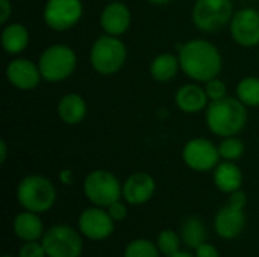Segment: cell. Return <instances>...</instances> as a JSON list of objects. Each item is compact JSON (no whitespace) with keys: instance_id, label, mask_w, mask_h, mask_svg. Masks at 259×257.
<instances>
[{"instance_id":"obj_1","label":"cell","mask_w":259,"mask_h":257,"mask_svg":"<svg viewBox=\"0 0 259 257\" xmlns=\"http://www.w3.org/2000/svg\"><path fill=\"white\" fill-rule=\"evenodd\" d=\"M179 62L184 73L197 82H208L222 71L220 52L205 39H193L184 44L179 50Z\"/></svg>"},{"instance_id":"obj_2","label":"cell","mask_w":259,"mask_h":257,"mask_svg":"<svg viewBox=\"0 0 259 257\" xmlns=\"http://www.w3.org/2000/svg\"><path fill=\"white\" fill-rule=\"evenodd\" d=\"M206 123L212 133L228 138L243 130L247 123L246 105L240 98L225 97L211 101L206 111Z\"/></svg>"},{"instance_id":"obj_3","label":"cell","mask_w":259,"mask_h":257,"mask_svg":"<svg viewBox=\"0 0 259 257\" xmlns=\"http://www.w3.org/2000/svg\"><path fill=\"white\" fill-rule=\"evenodd\" d=\"M17 200L24 211L44 214L53 208L56 201V189L44 176H26L18 183Z\"/></svg>"},{"instance_id":"obj_4","label":"cell","mask_w":259,"mask_h":257,"mask_svg":"<svg viewBox=\"0 0 259 257\" xmlns=\"http://www.w3.org/2000/svg\"><path fill=\"white\" fill-rule=\"evenodd\" d=\"M83 192L94 206L108 208L123 197V186L111 171L94 170L85 177Z\"/></svg>"},{"instance_id":"obj_5","label":"cell","mask_w":259,"mask_h":257,"mask_svg":"<svg viewBox=\"0 0 259 257\" xmlns=\"http://www.w3.org/2000/svg\"><path fill=\"white\" fill-rule=\"evenodd\" d=\"M47 257H80L83 250V236L67 224L50 227L41 239Z\"/></svg>"},{"instance_id":"obj_6","label":"cell","mask_w":259,"mask_h":257,"mask_svg":"<svg viewBox=\"0 0 259 257\" xmlns=\"http://www.w3.org/2000/svg\"><path fill=\"white\" fill-rule=\"evenodd\" d=\"M90 59L93 68L97 73L109 76L123 67L126 61V47L118 38L105 35L93 44Z\"/></svg>"},{"instance_id":"obj_7","label":"cell","mask_w":259,"mask_h":257,"mask_svg":"<svg viewBox=\"0 0 259 257\" xmlns=\"http://www.w3.org/2000/svg\"><path fill=\"white\" fill-rule=\"evenodd\" d=\"M38 67L42 79L61 82L73 74L76 68V55L68 45L56 44L42 52Z\"/></svg>"},{"instance_id":"obj_8","label":"cell","mask_w":259,"mask_h":257,"mask_svg":"<svg viewBox=\"0 0 259 257\" xmlns=\"http://www.w3.org/2000/svg\"><path fill=\"white\" fill-rule=\"evenodd\" d=\"M234 17L231 0H197L193 8V21L203 32H215Z\"/></svg>"},{"instance_id":"obj_9","label":"cell","mask_w":259,"mask_h":257,"mask_svg":"<svg viewBox=\"0 0 259 257\" xmlns=\"http://www.w3.org/2000/svg\"><path fill=\"white\" fill-rule=\"evenodd\" d=\"M80 0H49L44 8L46 24L58 32L73 27L82 17Z\"/></svg>"},{"instance_id":"obj_10","label":"cell","mask_w":259,"mask_h":257,"mask_svg":"<svg viewBox=\"0 0 259 257\" xmlns=\"http://www.w3.org/2000/svg\"><path fill=\"white\" fill-rule=\"evenodd\" d=\"M77 226L82 236L88 241H105L114 233L115 221L111 218L108 211L94 206L85 209L79 215Z\"/></svg>"},{"instance_id":"obj_11","label":"cell","mask_w":259,"mask_h":257,"mask_svg":"<svg viewBox=\"0 0 259 257\" xmlns=\"http://www.w3.org/2000/svg\"><path fill=\"white\" fill-rule=\"evenodd\" d=\"M182 156H184L185 164L191 170L203 173V171L214 170L219 165L220 151H219V147H215L211 141L203 139V138H196V139H191L184 147Z\"/></svg>"},{"instance_id":"obj_12","label":"cell","mask_w":259,"mask_h":257,"mask_svg":"<svg viewBox=\"0 0 259 257\" xmlns=\"http://www.w3.org/2000/svg\"><path fill=\"white\" fill-rule=\"evenodd\" d=\"M231 32L234 39L244 47L259 44V12L246 8L234 14L231 20Z\"/></svg>"},{"instance_id":"obj_13","label":"cell","mask_w":259,"mask_h":257,"mask_svg":"<svg viewBox=\"0 0 259 257\" xmlns=\"http://www.w3.org/2000/svg\"><path fill=\"white\" fill-rule=\"evenodd\" d=\"M246 227V214L244 209L235 208L232 204L223 206L214 218V230L215 233L225 239L231 241L238 238Z\"/></svg>"},{"instance_id":"obj_14","label":"cell","mask_w":259,"mask_h":257,"mask_svg":"<svg viewBox=\"0 0 259 257\" xmlns=\"http://www.w3.org/2000/svg\"><path fill=\"white\" fill-rule=\"evenodd\" d=\"M156 189L155 179L147 173H134L123 183V200L132 206L147 203Z\"/></svg>"},{"instance_id":"obj_15","label":"cell","mask_w":259,"mask_h":257,"mask_svg":"<svg viewBox=\"0 0 259 257\" xmlns=\"http://www.w3.org/2000/svg\"><path fill=\"white\" fill-rule=\"evenodd\" d=\"M6 77L12 86L23 91H29L39 83V79L42 76L39 67H36L32 61L15 59L6 68Z\"/></svg>"},{"instance_id":"obj_16","label":"cell","mask_w":259,"mask_h":257,"mask_svg":"<svg viewBox=\"0 0 259 257\" xmlns=\"http://www.w3.org/2000/svg\"><path fill=\"white\" fill-rule=\"evenodd\" d=\"M100 26L106 35L118 36L124 33L131 26V11L126 5L112 2L103 9L100 15Z\"/></svg>"},{"instance_id":"obj_17","label":"cell","mask_w":259,"mask_h":257,"mask_svg":"<svg viewBox=\"0 0 259 257\" xmlns=\"http://www.w3.org/2000/svg\"><path fill=\"white\" fill-rule=\"evenodd\" d=\"M14 233L15 236L23 242H32V241H41L44 236V226L38 214L24 211L18 214L14 220Z\"/></svg>"},{"instance_id":"obj_18","label":"cell","mask_w":259,"mask_h":257,"mask_svg":"<svg viewBox=\"0 0 259 257\" xmlns=\"http://www.w3.org/2000/svg\"><path fill=\"white\" fill-rule=\"evenodd\" d=\"M208 100L209 98H208L206 91L194 83L184 85L176 92V105L181 111H184L187 114L202 111L206 106Z\"/></svg>"},{"instance_id":"obj_19","label":"cell","mask_w":259,"mask_h":257,"mask_svg":"<svg viewBox=\"0 0 259 257\" xmlns=\"http://www.w3.org/2000/svg\"><path fill=\"white\" fill-rule=\"evenodd\" d=\"M214 183L222 192L231 194L241 188L243 173L232 161H225L214 168Z\"/></svg>"},{"instance_id":"obj_20","label":"cell","mask_w":259,"mask_h":257,"mask_svg":"<svg viewBox=\"0 0 259 257\" xmlns=\"http://www.w3.org/2000/svg\"><path fill=\"white\" fill-rule=\"evenodd\" d=\"M58 115L67 124H79L87 115V103L79 94H67L58 103Z\"/></svg>"},{"instance_id":"obj_21","label":"cell","mask_w":259,"mask_h":257,"mask_svg":"<svg viewBox=\"0 0 259 257\" xmlns=\"http://www.w3.org/2000/svg\"><path fill=\"white\" fill-rule=\"evenodd\" d=\"M29 44V32L20 23L6 26L2 32V45L9 55L21 53Z\"/></svg>"},{"instance_id":"obj_22","label":"cell","mask_w":259,"mask_h":257,"mask_svg":"<svg viewBox=\"0 0 259 257\" xmlns=\"http://www.w3.org/2000/svg\"><path fill=\"white\" fill-rule=\"evenodd\" d=\"M179 67H181L179 58L170 53H162L153 59L150 65V74L158 82H168L178 74Z\"/></svg>"},{"instance_id":"obj_23","label":"cell","mask_w":259,"mask_h":257,"mask_svg":"<svg viewBox=\"0 0 259 257\" xmlns=\"http://www.w3.org/2000/svg\"><path fill=\"white\" fill-rule=\"evenodd\" d=\"M181 238L182 242L188 247L196 250L199 245H202L203 242H206V229L202 220L196 218V217H190L187 218L182 226H181Z\"/></svg>"},{"instance_id":"obj_24","label":"cell","mask_w":259,"mask_h":257,"mask_svg":"<svg viewBox=\"0 0 259 257\" xmlns=\"http://www.w3.org/2000/svg\"><path fill=\"white\" fill-rule=\"evenodd\" d=\"M237 95L246 106H259V79H243L237 86Z\"/></svg>"},{"instance_id":"obj_25","label":"cell","mask_w":259,"mask_h":257,"mask_svg":"<svg viewBox=\"0 0 259 257\" xmlns=\"http://www.w3.org/2000/svg\"><path fill=\"white\" fill-rule=\"evenodd\" d=\"M161 251L158 245L149 239L131 241L124 248V257H159Z\"/></svg>"},{"instance_id":"obj_26","label":"cell","mask_w":259,"mask_h":257,"mask_svg":"<svg viewBox=\"0 0 259 257\" xmlns=\"http://www.w3.org/2000/svg\"><path fill=\"white\" fill-rule=\"evenodd\" d=\"M181 244H182L181 235L173 232V230H162L156 238V245H158L161 254L167 257L179 253Z\"/></svg>"},{"instance_id":"obj_27","label":"cell","mask_w":259,"mask_h":257,"mask_svg":"<svg viewBox=\"0 0 259 257\" xmlns=\"http://www.w3.org/2000/svg\"><path fill=\"white\" fill-rule=\"evenodd\" d=\"M219 151H220V158H223L225 161H232L234 162V161H237V159H240L243 156L244 144L238 138L228 136L219 145Z\"/></svg>"},{"instance_id":"obj_28","label":"cell","mask_w":259,"mask_h":257,"mask_svg":"<svg viewBox=\"0 0 259 257\" xmlns=\"http://www.w3.org/2000/svg\"><path fill=\"white\" fill-rule=\"evenodd\" d=\"M205 91H206L208 98L211 101H215V100H220V98H225L226 97V85H225V82H222L217 77H214V79H211V80L206 82Z\"/></svg>"},{"instance_id":"obj_29","label":"cell","mask_w":259,"mask_h":257,"mask_svg":"<svg viewBox=\"0 0 259 257\" xmlns=\"http://www.w3.org/2000/svg\"><path fill=\"white\" fill-rule=\"evenodd\" d=\"M18 257H47V253L41 241H32V242H24L20 247Z\"/></svg>"},{"instance_id":"obj_30","label":"cell","mask_w":259,"mask_h":257,"mask_svg":"<svg viewBox=\"0 0 259 257\" xmlns=\"http://www.w3.org/2000/svg\"><path fill=\"white\" fill-rule=\"evenodd\" d=\"M106 211H108V214L111 215V218L115 223L123 221L127 217V208H126V204L121 200H117L115 203H112L111 206H108Z\"/></svg>"},{"instance_id":"obj_31","label":"cell","mask_w":259,"mask_h":257,"mask_svg":"<svg viewBox=\"0 0 259 257\" xmlns=\"http://www.w3.org/2000/svg\"><path fill=\"white\" fill-rule=\"evenodd\" d=\"M194 256L196 257H220L219 250L215 248V245L209 244V242H203L202 245H199L194 250Z\"/></svg>"},{"instance_id":"obj_32","label":"cell","mask_w":259,"mask_h":257,"mask_svg":"<svg viewBox=\"0 0 259 257\" xmlns=\"http://www.w3.org/2000/svg\"><path fill=\"white\" fill-rule=\"evenodd\" d=\"M229 204L235 206V208H240V209H244L246 204H247V195L243 192V191H234L229 194Z\"/></svg>"},{"instance_id":"obj_33","label":"cell","mask_w":259,"mask_h":257,"mask_svg":"<svg viewBox=\"0 0 259 257\" xmlns=\"http://www.w3.org/2000/svg\"><path fill=\"white\" fill-rule=\"evenodd\" d=\"M12 12V5L9 0H0V21L6 23Z\"/></svg>"},{"instance_id":"obj_34","label":"cell","mask_w":259,"mask_h":257,"mask_svg":"<svg viewBox=\"0 0 259 257\" xmlns=\"http://www.w3.org/2000/svg\"><path fill=\"white\" fill-rule=\"evenodd\" d=\"M59 180L64 185H70L73 182V171L71 170H62L59 173Z\"/></svg>"},{"instance_id":"obj_35","label":"cell","mask_w":259,"mask_h":257,"mask_svg":"<svg viewBox=\"0 0 259 257\" xmlns=\"http://www.w3.org/2000/svg\"><path fill=\"white\" fill-rule=\"evenodd\" d=\"M6 153H8V147H6L5 141H0V164H5Z\"/></svg>"},{"instance_id":"obj_36","label":"cell","mask_w":259,"mask_h":257,"mask_svg":"<svg viewBox=\"0 0 259 257\" xmlns=\"http://www.w3.org/2000/svg\"><path fill=\"white\" fill-rule=\"evenodd\" d=\"M168 257H196V256H193V254H190V253H187V251H179V253H176V254H173V256H168Z\"/></svg>"},{"instance_id":"obj_37","label":"cell","mask_w":259,"mask_h":257,"mask_svg":"<svg viewBox=\"0 0 259 257\" xmlns=\"http://www.w3.org/2000/svg\"><path fill=\"white\" fill-rule=\"evenodd\" d=\"M150 3H153V5H164V3H167V2H170V0H149Z\"/></svg>"},{"instance_id":"obj_38","label":"cell","mask_w":259,"mask_h":257,"mask_svg":"<svg viewBox=\"0 0 259 257\" xmlns=\"http://www.w3.org/2000/svg\"><path fill=\"white\" fill-rule=\"evenodd\" d=\"M3 257H12V256H8V254H6V256H3Z\"/></svg>"}]
</instances>
